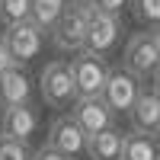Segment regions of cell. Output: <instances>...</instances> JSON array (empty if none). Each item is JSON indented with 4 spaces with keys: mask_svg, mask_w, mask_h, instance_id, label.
<instances>
[{
    "mask_svg": "<svg viewBox=\"0 0 160 160\" xmlns=\"http://www.w3.org/2000/svg\"><path fill=\"white\" fill-rule=\"evenodd\" d=\"M122 68L138 80L157 77V68H160V35H157V29H144V32H135L128 38L125 51H122Z\"/></svg>",
    "mask_w": 160,
    "mask_h": 160,
    "instance_id": "cell-1",
    "label": "cell"
},
{
    "mask_svg": "<svg viewBox=\"0 0 160 160\" xmlns=\"http://www.w3.org/2000/svg\"><path fill=\"white\" fill-rule=\"evenodd\" d=\"M87 16H90V7L68 3V10H64L58 16V22L48 29L51 32V48L61 51V55H77V51H83Z\"/></svg>",
    "mask_w": 160,
    "mask_h": 160,
    "instance_id": "cell-2",
    "label": "cell"
},
{
    "mask_svg": "<svg viewBox=\"0 0 160 160\" xmlns=\"http://www.w3.org/2000/svg\"><path fill=\"white\" fill-rule=\"evenodd\" d=\"M71 68V80H74V93L77 96H99V90L109 77V64L102 55H93V51H77L68 61Z\"/></svg>",
    "mask_w": 160,
    "mask_h": 160,
    "instance_id": "cell-3",
    "label": "cell"
},
{
    "mask_svg": "<svg viewBox=\"0 0 160 160\" xmlns=\"http://www.w3.org/2000/svg\"><path fill=\"white\" fill-rule=\"evenodd\" d=\"M38 90H42V99L51 109H71L77 93H74V80H71L68 61H48L42 68V74H38Z\"/></svg>",
    "mask_w": 160,
    "mask_h": 160,
    "instance_id": "cell-4",
    "label": "cell"
},
{
    "mask_svg": "<svg viewBox=\"0 0 160 160\" xmlns=\"http://www.w3.org/2000/svg\"><path fill=\"white\" fill-rule=\"evenodd\" d=\"M0 38H3L10 58L16 61V64H26V61L38 58V51H42V45H45V32L38 29L32 19H22V22L7 26V32L0 35Z\"/></svg>",
    "mask_w": 160,
    "mask_h": 160,
    "instance_id": "cell-5",
    "label": "cell"
},
{
    "mask_svg": "<svg viewBox=\"0 0 160 160\" xmlns=\"http://www.w3.org/2000/svg\"><path fill=\"white\" fill-rule=\"evenodd\" d=\"M118 35H122V22H118L115 13H102L90 7L87 16V35H83V48L93 55H106L118 45Z\"/></svg>",
    "mask_w": 160,
    "mask_h": 160,
    "instance_id": "cell-6",
    "label": "cell"
},
{
    "mask_svg": "<svg viewBox=\"0 0 160 160\" xmlns=\"http://www.w3.org/2000/svg\"><path fill=\"white\" fill-rule=\"evenodd\" d=\"M141 90H144V87H141V80H138V77H131L125 68H109V77H106V83H102V90H99V96H102V102L118 115V112H128L131 106H135V99H138V93H141Z\"/></svg>",
    "mask_w": 160,
    "mask_h": 160,
    "instance_id": "cell-7",
    "label": "cell"
},
{
    "mask_svg": "<svg viewBox=\"0 0 160 160\" xmlns=\"http://www.w3.org/2000/svg\"><path fill=\"white\" fill-rule=\"evenodd\" d=\"M71 118L80 125L83 135H96V131L115 128V112L102 102V96H77L71 102Z\"/></svg>",
    "mask_w": 160,
    "mask_h": 160,
    "instance_id": "cell-8",
    "label": "cell"
},
{
    "mask_svg": "<svg viewBox=\"0 0 160 160\" xmlns=\"http://www.w3.org/2000/svg\"><path fill=\"white\" fill-rule=\"evenodd\" d=\"M45 144L51 151L64 154V157H77V154H83V148H87V135L80 131V125L68 112V115H58L55 122L48 125V141Z\"/></svg>",
    "mask_w": 160,
    "mask_h": 160,
    "instance_id": "cell-9",
    "label": "cell"
},
{
    "mask_svg": "<svg viewBox=\"0 0 160 160\" xmlns=\"http://www.w3.org/2000/svg\"><path fill=\"white\" fill-rule=\"evenodd\" d=\"M131 115V128L138 131V135H154L160 131V93L151 87V90H141L135 106L128 109Z\"/></svg>",
    "mask_w": 160,
    "mask_h": 160,
    "instance_id": "cell-10",
    "label": "cell"
},
{
    "mask_svg": "<svg viewBox=\"0 0 160 160\" xmlns=\"http://www.w3.org/2000/svg\"><path fill=\"white\" fill-rule=\"evenodd\" d=\"M38 131V112L29 102L26 106H13V109H3V118H0V135L29 144V138Z\"/></svg>",
    "mask_w": 160,
    "mask_h": 160,
    "instance_id": "cell-11",
    "label": "cell"
},
{
    "mask_svg": "<svg viewBox=\"0 0 160 160\" xmlns=\"http://www.w3.org/2000/svg\"><path fill=\"white\" fill-rule=\"evenodd\" d=\"M32 96V80L19 64L0 74V109H13V106H26Z\"/></svg>",
    "mask_w": 160,
    "mask_h": 160,
    "instance_id": "cell-12",
    "label": "cell"
},
{
    "mask_svg": "<svg viewBox=\"0 0 160 160\" xmlns=\"http://www.w3.org/2000/svg\"><path fill=\"white\" fill-rule=\"evenodd\" d=\"M83 154H90V160H118L122 157V131L106 128L96 135H87Z\"/></svg>",
    "mask_w": 160,
    "mask_h": 160,
    "instance_id": "cell-13",
    "label": "cell"
},
{
    "mask_svg": "<svg viewBox=\"0 0 160 160\" xmlns=\"http://www.w3.org/2000/svg\"><path fill=\"white\" fill-rule=\"evenodd\" d=\"M118 160H160V144L154 135H122V157Z\"/></svg>",
    "mask_w": 160,
    "mask_h": 160,
    "instance_id": "cell-14",
    "label": "cell"
},
{
    "mask_svg": "<svg viewBox=\"0 0 160 160\" xmlns=\"http://www.w3.org/2000/svg\"><path fill=\"white\" fill-rule=\"evenodd\" d=\"M71 0H29V19L38 26L42 32H48L58 22V16L68 10Z\"/></svg>",
    "mask_w": 160,
    "mask_h": 160,
    "instance_id": "cell-15",
    "label": "cell"
},
{
    "mask_svg": "<svg viewBox=\"0 0 160 160\" xmlns=\"http://www.w3.org/2000/svg\"><path fill=\"white\" fill-rule=\"evenodd\" d=\"M131 13H135V19L144 22L148 29H157V22H160V0H131Z\"/></svg>",
    "mask_w": 160,
    "mask_h": 160,
    "instance_id": "cell-16",
    "label": "cell"
},
{
    "mask_svg": "<svg viewBox=\"0 0 160 160\" xmlns=\"http://www.w3.org/2000/svg\"><path fill=\"white\" fill-rule=\"evenodd\" d=\"M29 19V0H0V22L13 26Z\"/></svg>",
    "mask_w": 160,
    "mask_h": 160,
    "instance_id": "cell-17",
    "label": "cell"
},
{
    "mask_svg": "<svg viewBox=\"0 0 160 160\" xmlns=\"http://www.w3.org/2000/svg\"><path fill=\"white\" fill-rule=\"evenodd\" d=\"M0 160H29V144L0 135Z\"/></svg>",
    "mask_w": 160,
    "mask_h": 160,
    "instance_id": "cell-18",
    "label": "cell"
},
{
    "mask_svg": "<svg viewBox=\"0 0 160 160\" xmlns=\"http://www.w3.org/2000/svg\"><path fill=\"white\" fill-rule=\"evenodd\" d=\"M128 3V0H90V7L93 10H102V13H115V16H118V13H122V7Z\"/></svg>",
    "mask_w": 160,
    "mask_h": 160,
    "instance_id": "cell-19",
    "label": "cell"
},
{
    "mask_svg": "<svg viewBox=\"0 0 160 160\" xmlns=\"http://www.w3.org/2000/svg\"><path fill=\"white\" fill-rule=\"evenodd\" d=\"M29 160H71V157H64V154H58V151H51L48 144H45V148H38L35 154H29Z\"/></svg>",
    "mask_w": 160,
    "mask_h": 160,
    "instance_id": "cell-20",
    "label": "cell"
},
{
    "mask_svg": "<svg viewBox=\"0 0 160 160\" xmlns=\"http://www.w3.org/2000/svg\"><path fill=\"white\" fill-rule=\"evenodd\" d=\"M10 68H16V61L10 58V51H7V45H3V38H0V74L10 71Z\"/></svg>",
    "mask_w": 160,
    "mask_h": 160,
    "instance_id": "cell-21",
    "label": "cell"
},
{
    "mask_svg": "<svg viewBox=\"0 0 160 160\" xmlns=\"http://www.w3.org/2000/svg\"><path fill=\"white\" fill-rule=\"evenodd\" d=\"M71 3H80V7H90V0H71Z\"/></svg>",
    "mask_w": 160,
    "mask_h": 160,
    "instance_id": "cell-22",
    "label": "cell"
}]
</instances>
